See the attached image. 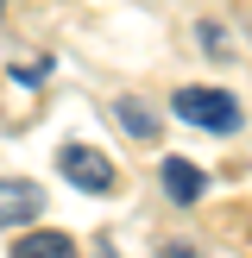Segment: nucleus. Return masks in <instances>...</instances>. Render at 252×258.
Segmentation results:
<instances>
[{
  "label": "nucleus",
  "instance_id": "nucleus-1",
  "mask_svg": "<svg viewBox=\"0 0 252 258\" xmlns=\"http://www.w3.org/2000/svg\"><path fill=\"white\" fill-rule=\"evenodd\" d=\"M170 113L189 126H202V133H239V120H246V107H239L227 88H176L170 95Z\"/></svg>",
  "mask_w": 252,
  "mask_h": 258
},
{
  "label": "nucleus",
  "instance_id": "nucleus-2",
  "mask_svg": "<svg viewBox=\"0 0 252 258\" xmlns=\"http://www.w3.org/2000/svg\"><path fill=\"white\" fill-rule=\"evenodd\" d=\"M57 170L70 176L76 189H88V196H107V189L120 183V176H113V164H107V151H95V145H76V139L57 151Z\"/></svg>",
  "mask_w": 252,
  "mask_h": 258
},
{
  "label": "nucleus",
  "instance_id": "nucleus-3",
  "mask_svg": "<svg viewBox=\"0 0 252 258\" xmlns=\"http://www.w3.org/2000/svg\"><path fill=\"white\" fill-rule=\"evenodd\" d=\"M38 208H44V189H38V183H25V176H0V233L38 221Z\"/></svg>",
  "mask_w": 252,
  "mask_h": 258
},
{
  "label": "nucleus",
  "instance_id": "nucleus-4",
  "mask_svg": "<svg viewBox=\"0 0 252 258\" xmlns=\"http://www.w3.org/2000/svg\"><path fill=\"white\" fill-rule=\"evenodd\" d=\"M158 183H164V196H170V202H183V208H189V202H202L208 176H202L189 158H164V164H158Z\"/></svg>",
  "mask_w": 252,
  "mask_h": 258
},
{
  "label": "nucleus",
  "instance_id": "nucleus-5",
  "mask_svg": "<svg viewBox=\"0 0 252 258\" xmlns=\"http://www.w3.org/2000/svg\"><path fill=\"white\" fill-rule=\"evenodd\" d=\"M113 120H120L133 139H158V113H151L139 95H120V101H113Z\"/></svg>",
  "mask_w": 252,
  "mask_h": 258
},
{
  "label": "nucleus",
  "instance_id": "nucleus-6",
  "mask_svg": "<svg viewBox=\"0 0 252 258\" xmlns=\"http://www.w3.org/2000/svg\"><path fill=\"white\" fill-rule=\"evenodd\" d=\"M13 252H19V258H70L76 239H70V233H19Z\"/></svg>",
  "mask_w": 252,
  "mask_h": 258
},
{
  "label": "nucleus",
  "instance_id": "nucleus-7",
  "mask_svg": "<svg viewBox=\"0 0 252 258\" xmlns=\"http://www.w3.org/2000/svg\"><path fill=\"white\" fill-rule=\"evenodd\" d=\"M202 44H208V57H233L227 38H221V25H202Z\"/></svg>",
  "mask_w": 252,
  "mask_h": 258
},
{
  "label": "nucleus",
  "instance_id": "nucleus-8",
  "mask_svg": "<svg viewBox=\"0 0 252 258\" xmlns=\"http://www.w3.org/2000/svg\"><path fill=\"white\" fill-rule=\"evenodd\" d=\"M0 19H7V0H0Z\"/></svg>",
  "mask_w": 252,
  "mask_h": 258
}]
</instances>
